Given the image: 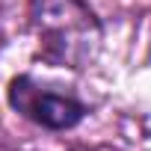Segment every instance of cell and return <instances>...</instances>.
Listing matches in <instances>:
<instances>
[{
	"label": "cell",
	"mask_w": 151,
	"mask_h": 151,
	"mask_svg": "<svg viewBox=\"0 0 151 151\" xmlns=\"http://www.w3.org/2000/svg\"><path fill=\"white\" fill-rule=\"evenodd\" d=\"M33 27L45 62L80 71L95 62L104 27L83 0H39Z\"/></svg>",
	"instance_id": "cell-1"
},
{
	"label": "cell",
	"mask_w": 151,
	"mask_h": 151,
	"mask_svg": "<svg viewBox=\"0 0 151 151\" xmlns=\"http://www.w3.org/2000/svg\"><path fill=\"white\" fill-rule=\"evenodd\" d=\"M9 104L15 113H21L24 119H30L47 130H68L86 116V107L77 98L53 92V89L42 86L39 80L27 77V74H21L9 83Z\"/></svg>",
	"instance_id": "cell-2"
}]
</instances>
